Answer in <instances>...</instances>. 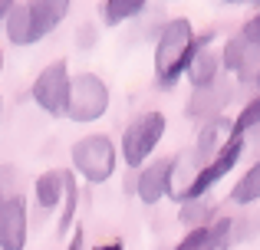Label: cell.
Segmentation results:
<instances>
[{
	"label": "cell",
	"mask_w": 260,
	"mask_h": 250,
	"mask_svg": "<svg viewBox=\"0 0 260 250\" xmlns=\"http://www.w3.org/2000/svg\"><path fill=\"white\" fill-rule=\"evenodd\" d=\"M241 152H244V135H231L228 141H224L221 148H217V155L211 161H204L201 165V171L194 174V181H191V188L181 194L184 201H198V198H204V194L211 191V188L217 185V181L224 178V174L231 171V168L237 165V158H241Z\"/></svg>",
	"instance_id": "5b68a950"
},
{
	"label": "cell",
	"mask_w": 260,
	"mask_h": 250,
	"mask_svg": "<svg viewBox=\"0 0 260 250\" xmlns=\"http://www.w3.org/2000/svg\"><path fill=\"white\" fill-rule=\"evenodd\" d=\"M92 250H125V247H122V240H109V244H99Z\"/></svg>",
	"instance_id": "d4e9b609"
},
{
	"label": "cell",
	"mask_w": 260,
	"mask_h": 250,
	"mask_svg": "<svg viewBox=\"0 0 260 250\" xmlns=\"http://www.w3.org/2000/svg\"><path fill=\"white\" fill-rule=\"evenodd\" d=\"M70 69H66L63 59L50 63L33 83V99L43 112L50 116H66V99H70Z\"/></svg>",
	"instance_id": "8992f818"
},
{
	"label": "cell",
	"mask_w": 260,
	"mask_h": 250,
	"mask_svg": "<svg viewBox=\"0 0 260 250\" xmlns=\"http://www.w3.org/2000/svg\"><path fill=\"white\" fill-rule=\"evenodd\" d=\"M254 83H257V86H260V73H257V79H254Z\"/></svg>",
	"instance_id": "4316f807"
},
{
	"label": "cell",
	"mask_w": 260,
	"mask_h": 250,
	"mask_svg": "<svg viewBox=\"0 0 260 250\" xmlns=\"http://www.w3.org/2000/svg\"><path fill=\"white\" fill-rule=\"evenodd\" d=\"M194 50H198V37H194L191 20H184V17L168 20L158 37V46H155V76H158V83L175 86L178 76L188 69Z\"/></svg>",
	"instance_id": "6da1fadb"
},
{
	"label": "cell",
	"mask_w": 260,
	"mask_h": 250,
	"mask_svg": "<svg viewBox=\"0 0 260 250\" xmlns=\"http://www.w3.org/2000/svg\"><path fill=\"white\" fill-rule=\"evenodd\" d=\"M30 13H33V20H37L40 37H46V33L70 13V4H66V0H40V4H30Z\"/></svg>",
	"instance_id": "4fadbf2b"
},
{
	"label": "cell",
	"mask_w": 260,
	"mask_h": 250,
	"mask_svg": "<svg viewBox=\"0 0 260 250\" xmlns=\"http://www.w3.org/2000/svg\"><path fill=\"white\" fill-rule=\"evenodd\" d=\"M76 201H79L76 181H73L70 171H63V214H59V234H66L73 227V218H76Z\"/></svg>",
	"instance_id": "e0dca14e"
},
{
	"label": "cell",
	"mask_w": 260,
	"mask_h": 250,
	"mask_svg": "<svg viewBox=\"0 0 260 250\" xmlns=\"http://www.w3.org/2000/svg\"><path fill=\"white\" fill-rule=\"evenodd\" d=\"M211 214H214V204H208L204 198H198V201H184V207H181V224L194 231V227H201L204 221L211 218Z\"/></svg>",
	"instance_id": "ac0fdd59"
},
{
	"label": "cell",
	"mask_w": 260,
	"mask_h": 250,
	"mask_svg": "<svg viewBox=\"0 0 260 250\" xmlns=\"http://www.w3.org/2000/svg\"><path fill=\"white\" fill-rule=\"evenodd\" d=\"M241 37L247 40L250 46H260V13L257 17H250L247 23H244V30H241Z\"/></svg>",
	"instance_id": "603a6c76"
},
{
	"label": "cell",
	"mask_w": 260,
	"mask_h": 250,
	"mask_svg": "<svg viewBox=\"0 0 260 250\" xmlns=\"http://www.w3.org/2000/svg\"><path fill=\"white\" fill-rule=\"evenodd\" d=\"M234 135V122H231L228 116H214V119H204L201 132H198V155L201 158H214L217 148L224 145V141Z\"/></svg>",
	"instance_id": "7c38bea8"
},
{
	"label": "cell",
	"mask_w": 260,
	"mask_h": 250,
	"mask_svg": "<svg viewBox=\"0 0 260 250\" xmlns=\"http://www.w3.org/2000/svg\"><path fill=\"white\" fill-rule=\"evenodd\" d=\"M231 201H237V204H254V201H260V161H254V168L237 181V188L231 191Z\"/></svg>",
	"instance_id": "9a60e30c"
},
{
	"label": "cell",
	"mask_w": 260,
	"mask_h": 250,
	"mask_svg": "<svg viewBox=\"0 0 260 250\" xmlns=\"http://www.w3.org/2000/svg\"><path fill=\"white\" fill-rule=\"evenodd\" d=\"M231 96H234V86L224 83V79L217 76L214 83L198 86V89L191 92V99H188V116L191 119H214V116H221V109L231 102Z\"/></svg>",
	"instance_id": "ba28073f"
},
{
	"label": "cell",
	"mask_w": 260,
	"mask_h": 250,
	"mask_svg": "<svg viewBox=\"0 0 260 250\" xmlns=\"http://www.w3.org/2000/svg\"><path fill=\"white\" fill-rule=\"evenodd\" d=\"M0 66H4V56H0Z\"/></svg>",
	"instance_id": "f1b7e54d"
},
{
	"label": "cell",
	"mask_w": 260,
	"mask_h": 250,
	"mask_svg": "<svg viewBox=\"0 0 260 250\" xmlns=\"http://www.w3.org/2000/svg\"><path fill=\"white\" fill-rule=\"evenodd\" d=\"M254 125H260V96L254 99V102H247V109H241V116L234 119V132L244 135L247 128H254Z\"/></svg>",
	"instance_id": "44dd1931"
},
{
	"label": "cell",
	"mask_w": 260,
	"mask_h": 250,
	"mask_svg": "<svg viewBox=\"0 0 260 250\" xmlns=\"http://www.w3.org/2000/svg\"><path fill=\"white\" fill-rule=\"evenodd\" d=\"M142 10H145L142 0H109V4H102V20H106L109 26H115L128 17H139Z\"/></svg>",
	"instance_id": "2e32d148"
},
{
	"label": "cell",
	"mask_w": 260,
	"mask_h": 250,
	"mask_svg": "<svg viewBox=\"0 0 260 250\" xmlns=\"http://www.w3.org/2000/svg\"><path fill=\"white\" fill-rule=\"evenodd\" d=\"M247 50H250V43L237 33V37H231L228 40V46H224V53H221V66H228V69H241V63H244V56H247Z\"/></svg>",
	"instance_id": "d6986e66"
},
{
	"label": "cell",
	"mask_w": 260,
	"mask_h": 250,
	"mask_svg": "<svg viewBox=\"0 0 260 250\" xmlns=\"http://www.w3.org/2000/svg\"><path fill=\"white\" fill-rule=\"evenodd\" d=\"M4 30H7V40H10L13 46H30V43H37V40H43L40 30H37V20H33V13H30V4H13L10 13H7V20H4Z\"/></svg>",
	"instance_id": "30bf717a"
},
{
	"label": "cell",
	"mask_w": 260,
	"mask_h": 250,
	"mask_svg": "<svg viewBox=\"0 0 260 250\" xmlns=\"http://www.w3.org/2000/svg\"><path fill=\"white\" fill-rule=\"evenodd\" d=\"M161 135H165V116H161V112H142V116H135L132 122H128L125 135H122V158L132 168L142 165V161L155 152Z\"/></svg>",
	"instance_id": "277c9868"
},
{
	"label": "cell",
	"mask_w": 260,
	"mask_h": 250,
	"mask_svg": "<svg viewBox=\"0 0 260 250\" xmlns=\"http://www.w3.org/2000/svg\"><path fill=\"white\" fill-rule=\"evenodd\" d=\"M26 247V201L20 194L0 204V250H23Z\"/></svg>",
	"instance_id": "52a82bcc"
},
{
	"label": "cell",
	"mask_w": 260,
	"mask_h": 250,
	"mask_svg": "<svg viewBox=\"0 0 260 250\" xmlns=\"http://www.w3.org/2000/svg\"><path fill=\"white\" fill-rule=\"evenodd\" d=\"M83 247H86V234H83V227H76L73 240H70V250H83Z\"/></svg>",
	"instance_id": "cb8c5ba5"
},
{
	"label": "cell",
	"mask_w": 260,
	"mask_h": 250,
	"mask_svg": "<svg viewBox=\"0 0 260 250\" xmlns=\"http://www.w3.org/2000/svg\"><path fill=\"white\" fill-rule=\"evenodd\" d=\"M33 194H37V204L40 207H56L63 201V171H43L33 185Z\"/></svg>",
	"instance_id": "5bb4252c"
},
{
	"label": "cell",
	"mask_w": 260,
	"mask_h": 250,
	"mask_svg": "<svg viewBox=\"0 0 260 250\" xmlns=\"http://www.w3.org/2000/svg\"><path fill=\"white\" fill-rule=\"evenodd\" d=\"M109 109V86L95 73H79L70 79V99H66V116L73 122H95Z\"/></svg>",
	"instance_id": "7a4b0ae2"
},
{
	"label": "cell",
	"mask_w": 260,
	"mask_h": 250,
	"mask_svg": "<svg viewBox=\"0 0 260 250\" xmlns=\"http://www.w3.org/2000/svg\"><path fill=\"white\" fill-rule=\"evenodd\" d=\"M208 43H211V37H201V40H198V50H194V56H191L188 69H184L194 89H198V86L214 83L217 73H221V53L208 50Z\"/></svg>",
	"instance_id": "8fae6325"
},
{
	"label": "cell",
	"mask_w": 260,
	"mask_h": 250,
	"mask_svg": "<svg viewBox=\"0 0 260 250\" xmlns=\"http://www.w3.org/2000/svg\"><path fill=\"white\" fill-rule=\"evenodd\" d=\"M172 174H175V158H161L155 165L142 168L139 181H135V194L145 204H158L168 191H172Z\"/></svg>",
	"instance_id": "9c48e42d"
},
{
	"label": "cell",
	"mask_w": 260,
	"mask_h": 250,
	"mask_svg": "<svg viewBox=\"0 0 260 250\" xmlns=\"http://www.w3.org/2000/svg\"><path fill=\"white\" fill-rule=\"evenodd\" d=\"M73 168L92 185L112 178L115 171V145L109 135H86L73 145Z\"/></svg>",
	"instance_id": "3957f363"
},
{
	"label": "cell",
	"mask_w": 260,
	"mask_h": 250,
	"mask_svg": "<svg viewBox=\"0 0 260 250\" xmlns=\"http://www.w3.org/2000/svg\"><path fill=\"white\" fill-rule=\"evenodd\" d=\"M231 224H234L231 218H217L214 227H208V244L214 250H228L234 244V240H231Z\"/></svg>",
	"instance_id": "ffe728a7"
},
{
	"label": "cell",
	"mask_w": 260,
	"mask_h": 250,
	"mask_svg": "<svg viewBox=\"0 0 260 250\" xmlns=\"http://www.w3.org/2000/svg\"><path fill=\"white\" fill-rule=\"evenodd\" d=\"M208 250H211V247H208Z\"/></svg>",
	"instance_id": "f546056e"
},
{
	"label": "cell",
	"mask_w": 260,
	"mask_h": 250,
	"mask_svg": "<svg viewBox=\"0 0 260 250\" xmlns=\"http://www.w3.org/2000/svg\"><path fill=\"white\" fill-rule=\"evenodd\" d=\"M10 7H13V4H4V0H0V20H7V13H10Z\"/></svg>",
	"instance_id": "484cf974"
},
{
	"label": "cell",
	"mask_w": 260,
	"mask_h": 250,
	"mask_svg": "<svg viewBox=\"0 0 260 250\" xmlns=\"http://www.w3.org/2000/svg\"><path fill=\"white\" fill-rule=\"evenodd\" d=\"M0 116H4V102H0Z\"/></svg>",
	"instance_id": "83f0119b"
},
{
	"label": "cell",
	"mask_w": 260,
	"mask_h": 250,
	"mask_svg": "<svg viewBox=\"0 0 260 250\" xmlns=\"http://www.w3.org/2000/svg\"><path fill=\"white\" fill-rule=\"evenodd\" d=\"M208 247H211L208 244V227H194V231H188V237H184L175 250H208Z\"/></svg>",
	"instance_id": "7402d4cb"
}]
</instances>
